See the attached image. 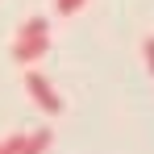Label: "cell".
I'll use <instances>...</instances> for the list:
<instances>
[{
	"label": "cell",
	"mask_w": 154,
	"mask_h": 154,
	"mask_svg": "<svg viewBox=\"0 0 154 154\" xmlns=\"http://www.w3.org/2000/svg\"><path fill=\"white\" fill-rule=\"evenodd\" d=\"M50 54V21L46 17H29L25 25L17 29V42H13V58L21 67H33Z\"/></svg>",
	"instance_id": "1"
},
{
	"label": "cell",
	"mask_w": 154,
	"mask_h": 154,
	"mask_svg": "<svg viewBox=\"0 0 154 154\" xmlns=\"http://www.w3.org/2000/svg\"><path fill=\"white\" fill-rule=\"evenodd\" d=\"M25 92H29V100L38 104L42 112H50V117L63 112V96H58V88H54L42 71H29V75H25Z\"/></svg>",
	"instance_id": "2"
},
{
	"label": "cell",
	"mask_w": 154,
	"mask_h": 154,
	"mask_svg": "<svg viewBox=\"0 0 154 154\" xmlns=\"http://www.w3.org/2000/svg\"><path fill=\"white\" fill-rule=\"evenodd\" d=\"M50 150V129H29L21 133V154H46Z\"/></svg>",
	"instance_id": "3"
},
{
	"label": "cell",
	"mask_w": 154,
	"mask_h": 154,
	"mask_svg": "<svg viewBox=\"0 0 154 154\" xmlns=\"http://www.w3.org/2000/svg\"><path fill=\"white\" fill-rule=\"evenodd\" d=\"M83 4H88V0H54V8H58L63 17H75V13L83 8Z\"/></svg>",
	"instance_id": "4"
},
{
	"label": "cell",
	"mask_w": 154,
	"mask_h": 154,
	"mask_svg": "<svg viewBox=\"0 0 154 154\" xmlns=\"http://www.w3.org/2000/svg\"><path fill=\"white\" fill-rule=\"evenodd\" d=\"M0 154H21V133L4 137V142H0Z\"/></svg>",
	"instance_id": "5"
},
{
	"label": "cell",
	"mask_w": 154,
	"mask_h": 154,
	"mask_svg": "<svg viewBox=\"0 0 154 154\" xmlns=\"http://www.w3.org/2000/svg\"><path fill=\"white\" fill-rule=\"evenodd\" d=\"M142 58H146V71L154 75V38H146V42H142Z\"/></svg>",
	"instance_id": "6"
}]
</instances>
